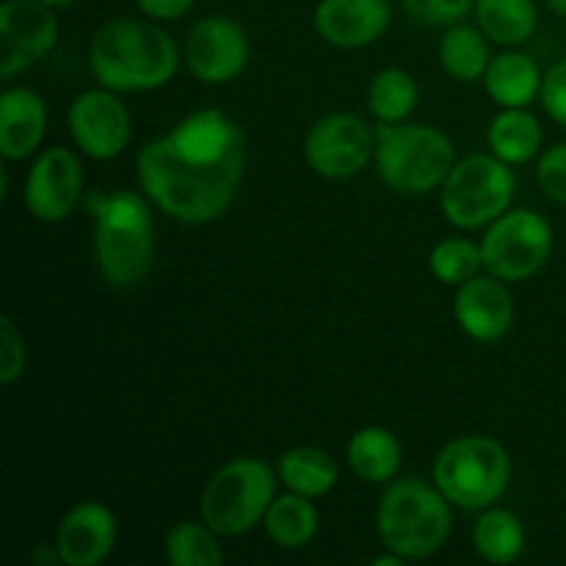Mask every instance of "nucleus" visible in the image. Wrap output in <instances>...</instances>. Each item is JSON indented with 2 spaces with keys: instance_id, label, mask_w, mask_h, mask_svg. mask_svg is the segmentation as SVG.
<instances>
[{
  "instance_id": "f257e3e1",
  "label": "nucleus",
  "mask_w": 566,
  "mask_h": 566,
  "mask_svg": "<svg viewBox=\"0 0 566 566\" xmlns=\"http://www.w3.org/2000/svg\"><path fill=\"white\" fill-rule=\"evenodd\" d=\"M247 155L197 158L169 136L138 153V186L149 202L180 224H210L230 210L243 180Z\"/></svg>"
},
{
  "instance_id": "f03ea898",
  "label": "nucleus",
  "mask_w": 566,
  "mask_h": 566,
  "mask_svg": "<svg viewBox=\"0 0 566 566\" xmlns=\"http://www.w3.org/2000/svg\"><path fill=\"white\" fill-rule=\"evenodd\" d=\"M180 66L177 44L155 20L105 22L88 42V70L116 94L155 92L171 83Z\"/></svg>"
},
{
  "instance_id": "7ed1b4c3",
  "label": "nucleus",
  "mask_w": 566,
  "mask_h": 566,
  "mask_svg": "<svg viewBox=\"0 0 566 566\" xmlns=\"http://www.w3.org/2000/svg\"><path fill=\"white\" fill-rule=\"evenodd\" d=\"M94 219V260L111 287H136L155 263L153 202L138 191H94L83 199Z\"/></svg>"
},
{
  "instance_id": "20e7f679",
  "label": "nucleus",
  "mask_w": 566,
  "mask_h": 566,
  "mask_svg": "<svg viewBox=\"0 0 566 566\" xmlns=\"http://www.w3.org/2000/svg\"><path fill=\"white\" fill-rule=\"evenodd\" d=\"M376 531L387 551L403 562H423L442 551L453 531L451 501L437 484L407 475L385 484L376 506Z\"/></svg>"
},
{
  "instance_id": "39448f33",
  "label": "nucleus",
  "mask_w": 566,
  "mask_h": 566,
  "mask_svg": "<svg viewBox=\"0 0 566 566\" xmlns=\"http://www.w3.org/2000/svg\"><path fill=\"white\" fill-rule=\"evenodd\" d=\"M453 164L457 147L440 127L418 122L376 125V169L390 191L403 197L437 191Z\"/></svg>"
},
{
  "instance_id": "423d86ee",
  "label": "nucleus",
  "mask_w": 566,
  "mask_h": 566,
  "mask_svg": "<svg viewBox=\"0 0 566 566\" xmlns=\"http://www.w3.org/2000/svg\"><path fill=\"white\" fill-rule=\"evenodd\" d=\"M431 479L451 506L484 512L506 495L512 484V457L492 437L464 434L437 453Z\"/></svg>"
},
{
  "instance_id": "0eeeda50",
  "label": "nucleus",
  "mask_w": 566,
  "mask_h": 566,
  "mask_svg": "<svg viewBox=\"0 0 566 566\" xmlns=\"http://www.w3.org/2000/svg\"><path fill=\"white\" fill-rule=\"evenodd\" d=\"M276 470L258 457H238L221 464L205 484L199 514L221 536L235 539L265 520L276 497Z\"/></svg>"
},
{
  "instance_id": "6e6552de",
  "label": "nucleus",
  "mask_w": 566,
  "mask_h": 566,
  "mask_svg": "<svg viewBox=\"0 0 566 566\" xmlns=\"http://www.w3.org/2000/svg\"><path fill=\"white\" fill-rule=\"evenodd\" d=\"M512 166L495 155H468L457 160L440 186V208L457 230H484L501 219L514 199Z\"/></svg>"
},
{
  "instance_id": "1a4fd4ad",
  "label": "nucleus",
  "mask_w": 566,
  "mask_h": 566,
  "mask_svg": "<svg viewBox=\"0 0 566 566\" xmlns=\"http://www.w3.org/2000/svg\"><path fill=\"white\" fill-rule=\"evenodd\" d=\"M484 271L503 282H525L539 274L553 254V227L534 210H506L481 238Z\"/></svg>"
},
{
  "instance_id": "9d476101",
  "label": "nucleus",
  "mask_w": 566,
  "mask_h": 566,
  "mask_svg": "<svg viewBox=\"0 0 566 566\" xmlns=\"http://www.w3.org/2000/svg\"><path fill=\"white\" fill-rule=\"evenodd\" d=\"M376 158V130L357 114H326L304 136V160L324 180H348Z\"/></svg>"
},
{
  "instance_id": "9b49d317",
  "label": "nucleus",
  "mask_w": 566,
  "mask_h": 566,
  "mask_svg": "<svg viewBox=\"0 0 566 566\" xmlns=\"http://www.w3.org/2000/svg\"><path fill=\"white\" fill-rule=\"evenodd\" d=\"M59 17L42 0H6L0 6V75L11 81L53 53Z\"/></svg>"
},
{
  "instance_id": "f8f14e48",
  "label": "nucleus",
  "mask_w": 566,
  "mask_h": 566,
  "mask_svg": "<svg viewBox=\"0 0 566 566\" xmlns=\"http://www.w3.org/2000/svg\"><path fill=\"white\" fill-rule=\"evenodd\" d=\"M182 61L199 83L224 86L238 81L249 64V36L230 17H205L193 22L182 44Z\"/></svg>"
},
{
  "instance_id": "ddd939ff",
  "label": "nucleus",
  "mask_w": 566,
  "mask_h": 566,
  "mask_svg": "<svg viewBox=\"0 0 566 566\" xmlns=\"http://www.w3.org/2000/svg\"><path fill=\"white\" fill-rule=\"evenodd\" d=\"M66 125L75 147L92 160L119 158L130 144V111L119 94L105 86L77 94L66 114Z\"/></svg>"
},
{
  "instance_id": "4468645a",
  "label": "nucleus",
  "mask_w": 566,
  "mask_h": 566,
  "mask_svg": "<svg viewBox=\"0 0 566 566\" xmlns=\"http://www.w3.org/2000/svg\"><path fill=\"white\" fill-rule=\"evenodd\" d=\"M25 208L44 224L70 219L83 199V166L66 147H50L39 153L25 177Z\"/></svg>"
},
{
  "instance_id": "2eb2a0df",
  "label": "nucleus",
  "mask_w": 566,
  "mask_h": 566,
  "mask_svg": "<svg viewBox=\"0 0 566 566\" xmlns=\"http://www.w3.org/2000/svg\"><path fill=\"white\" fill-rule=\"evenodd\" d=\"M509 282L492 274H479L457 287L453 315L470 340L497 343L514 326V298Z\"/></svg>"
},
{
  "instance_id": "dca6fc26",
  "label": "nucleus",
  "mask_w": 566,
  "mask_h": 566,
  "mask_svg": "<svg viewBox=\"0 0 566 566\" xmlns=\"http://www.w3.org/2000/svg\"><path fill=\"white\" fill-rule=\"evenodd\" d=\"M392 22L390 0H318L313 25L326 44L363 50L379 42Z\"/></svg>"
},
{
  "instance_id": "f3484780",
  "label": "nucleus",
  "mask_w": 566,
  "mask_h": 566,
  "mask_svg": "<svg viewBox=\"0 0 566 566\" xmlns=\"http://www.w3.org/2000/svg\"><path fill=\"white\" fill-rule=\"evenodd\" d=\"M116 545V517L97 501H83L61 517L55 553L66 566H99Z\"/></svg>"
},
{
  "instance_id": "a211bd4d",
  "label": "nucleus",
  "mask_w": 566,
  "mask_h": 566,
  "mask_svg": "<svg viewBox=\"0 0 566 566\" xmlns=\"http://www.w3.org/2000/svg\"><path fill=\"white\" fill-rule=\"evenodd\" d=\"M48 133V105L33 88L11 86L0 94V155L25 160L39 153Z\"/></svg>"
},
{
  "instance_id": "6ab92c4d",
  "label": "nucleus",
  "mask_w": 566,
  "mask_h": 566,
  "mask_svg": "<svg viewBox=\"0 0 566 566\" xmlns=\"http://www.w3.org/2000/svg\"><path fill=\"white\" fill-rule=\"evenodd\" d=\"M542 81L536 61L520 50L509 48L506 53L492 55L484 72V88L501 108H528L542 94Z\"/></svg>"
},
{
  "instance_id": "aec40b11",
  "label": "nucleus",
  "mask_w": 566,
  "mask_h": 566,
  "mask_svg": "<svg viewBox=\"0 0 566 566\" xmlns=\"http://www.w3.org/2000/svg\"><path fill=\"white\" fill-rule=\"evenodd\" d=\"M401 442L385 426H365L348 440L346 462L365 484H390L401 470Z\"/></svg>"
},
{
  "instance_id": "412c9836",
  "label": "nucleus",
  "mask_w": 566,
  "mask_h": 566,
  "mask_svg": "<svg viewBox=\"0 0 566 566\" xmlns=\"http://www.w3.org/2000/svg\"><path fill=\"white\" fill-rule=\"evenodd\" d=\"M486 144L509 166L534 160L542 149V125L528 108H503L486 127Z\"/></svg>"
},
{
  "instance_id": "4be33fe9",
  "label": "nucleus",
  "mask_w": 566,
  "mask_h": 566,
  "mask_svg": "<svg viewBox=\"0 0 566 566\" xmlns=\"http://www.w3.org/2000/svg\"><path fill=\"white\" fill-rule=\"evenodd\" d=\"M276 475L285 484L287 492H296L304 497H324L337 486L340 470L337 462L321 448H291L276 462Z\"/></svg>"
},
{
  "instance_id": "5701e85b",
  "label": "nucleus",
  "mask_w": 566,
  "mask_h": 566,
  "mask_svg": "<svg viewBox=\"0 0 566 566\" xmlns=\"http://www.w3.org/2000/svg\"><path fill=\"white\" fill-rule=\"evenodd\" d=\"M475 25L501 48H520L539 25L534 0H475Z\"/></svg>"
},
{
  "instance_id": "b1692460",
  "label": "nucleus",
  "mask_w": 566,
  "mask_h": 566,
  "mask_svg": "<svg viewBox=\"0 0 566 566\" xmlns=\"http://www.w3.org/2000/svg\"><path fill=\"white\" fill-rule=\"evenodd\" d=\"M318 509L313 506V497L285 492L276 495L274 503L265 512V534L282 551H302L318 534Z\"/></svg>"
},
{
  "instance_id": "393cba45",
  "label": "nucleus",
  "mask_w": 566,
  "mask_h": 566,
  "mask_svg": "<svg viewBox=\"0 0 566 566\" xmlns=\"http://www.w3.org/2000/svg\"><path fill=\"white\" fill-rule=\"evenodd\" d=\"M437 55H440V66L446 70V75H451L453 81H484V72L492 61L490 39L479 25L457 22V25H448Z\"/></svg>"
},
{
  "instance_id": "a878e982",
  "label": "nucleus",
  "mask_w": 566,
  "mask_h": 566,
  "mask_svg": "<svg viewBox=\"0 0 566 566\" xmlns=\"http://www.w3.org/2000/svg\"><path fill=\"white\" fill-rule=\"evenodd\" d=\"M473 547L490 564L520 562L525 553L523 520L509 509H484L473 525Z\"/></svg>"
},
{
  "instance_id": "bb28decb",
  "label": "nucleus",
  "mask_w": 566,
  "mask_h": 566,
  "mask_svg": "<svg viewBox=\"0 0 566 566\" xmlns=\"http://www.w3.org/2000/svg\"><path fill=\"white\" fill-rule=\"evenodd\" d=\"M418 97V81L401 66H387L370 77L365 103L379 125H396V122H407L412 116Z\"/></svg>"
},
{
  "instance_id": "cd10ccee",
  "label": "nucleus",
  "mask_w": 566,
  "mask_h": 566,
  "mask_svg": "<svg viewBox=\"0 0 566 566\" xmlns=\"http://www.w3.org/2000/svg\"><path fill=\"white\" fill-rule=\"evenodd\" d=\"M164 553L171 566H219L224 562L219 534L205 520L202 523H180L169 528Z\"/></svg>"
},
{
  "instance_id": "c85d7f7f",
  "label": "nucleus",
  "mask_w": 566,
  "mask_h": 566,
  "mask_svg": "<svg viewBox=\"0 0 566 566\" xmlns=\"http://www.w3.org/2000/svg\"><path fill=\"white\" fill-rule=\"evenodd\" d=\"M429 269L434 280L442 282V285H464V282L484 271L481 243L470 241V238H446V241H440L431 249Z\"/></svg>"
},
{
  "instance_id": "c756f323",
  "label": "nucleus",
  "mask_w": 566,
  "mask_h": 566,
  "mask_svg": "<svg viewBox=\"0 0 566 566\" xmlns=\"http://www.w3.org/2000/svg\"><path fill=\"white\" fill-rule=\"evenodd\" d=\"M401 6L423 25H457L475 9V0H401Z\"/></svg>"
},
{
  "instance_id": "7c9ffc66",
  "label": "nucleus",
  "mask_w": 566,
  "mask_h": 566,
  "mask_svg": "<svg viewBox=\"0 0 566 566\" xmlns=\"http://www.w3.org/2000/svg\"><path fill=\"white\" fill-rule=\"evenodd\" d=\"M28 368V346H25V337L22 332L17 329L14 321L6 315L0 321V381L6 387L14 385Z\"/></svg>"
},
{
  "instance_id": "2f4dec72",
  "label": "nucleus",
  "mask_w": 566,
  "mask_h": 566,
  "mask_svg": "<svg viewBox=\"0 0 566 566\" xmlns=\"http://www.w3.org/2000/svg\"><path fill=\"white\" fill-rule=\"evenodd\" d=\"M536 182L547 199L566 205V144L545 149L536 164Z\"/></svg>"
},
{
  "instance_id": "473e14b6",
  "label": "nucleus",
  "mask_w": 566,
  "mask_h": 566,
  "mask_svg": "<svg viewBox=\"0 0 566 566\" xmlns=\"http://www.w3.org/2000/svg\"><path fill=\"white\" fill-rule=\"evenodd\" d=\"M542 105H545V114L551 116L556 125L566 127V59L553 64L545 72V81H542Z\"/></svg>"
},
{
  "instance_id": "72a5a7b5",
  "label": "nucleus",
  "mask_w": 566,
  "mask_h": 566,
  "mask_svg": "<svg viewBox=\"0 0 566 566\" xmlns=\"http://www.w3.org/2000/svg\"><path fill=\"white\" fill-rule=\"evenodd\" d=\"M193 3L197 0H136L138 9L155 22L180 20V17H186L193 9Z\"/></svg>"
},
{
  "instance_id": "f704fd0d",
  "label": "nucleus",
  "mask_w": 566,
  "mask_h": 566,
  "mask_svg": "<svg viewBox=\"0 0 566 566\" xmlns=\"http://www.w3.org/2000/svg\"><path fill=\"white\" fill-rule=\"evenodd\" d=\"M545 6L553 11V14L566 17V0H545Z\"/></svg>"
},
{
  "instance_id": "c9c22d12",
  "label": "nucleus",
  "mask_w": 566,
  "mask_h": 566,
  "mask_svg": "<svg viewBox=\"0 0 566 566\" xmlns=\"http://www.w3.org/2000/svg\"><path fill=\"white\" fill-rule=\"evenodd\" d=\"M42 3L53 6V9H61V6H72V3H75V0H42Z\"/></svg>"
}]
</instances>
